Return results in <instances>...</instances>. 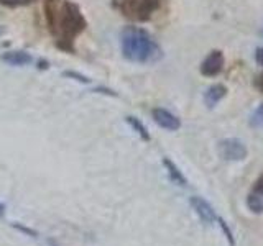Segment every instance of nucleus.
Listing matches in <instances>:
<instances>
[{"mask_svg":"<svg viewBox=\"0 0 263 246\" xmlns=\"http://www.w3.org/2000/svg\"><path fill=\"white\" fill-rule=\"evenodd\" d=\"M46 28L56 46L72 54L74 41L87 28V20L78 4L71 0H45L43 4Z\"/></svg>","mask_w":263,"mask_h":246,"instance_id":"obj_1","label":"nucleus"},{"mask_svg":"<svg viewBox=\"0 0 263 246\" xmlns=\"http://www.w3.org/2000/svg\"><path fill=\"white\" fill-rule=\"evenodd\" d=\"M63 76H64V77L76 79V80H79V82H81V84H89V82H90V79H89V77L82 76V74H79V72H74V71H64Z\"/></svg>","mask_w":263,"mask_h":246,"instance_id":"obj_16","label":"nucleus"},{"mask_svg":"<svg viewBox=\"0 0 263 246\" xmlns=\"http://www.w3.org/2000/svg\"><path fill=\"white\" fill-rule=\"evenodd\" d=\"M161 5V0H112V7L132 22H148Z\"/></svg>","mask_w":263,"mask_h":246,"instance_id":"obj_3","label":"nucleus"},{"mask_svg":"<svg viewBox=\"0 0 263 246\" xmlns=\"http://www.w3.org/2000/svg\"><path fill=\"white\" fill-rule=\"evenodd\" d=\"M33 2H35V0H0V5L8 7V8H16V7H27Z\"/></svg>","mask_w":263,"mask_h":246,"instance_id":"obj_15","label":"nucleus"},{"mask_svg":"<svg viewBox=\"0 0 263 246\" xmlns=\"http://www.w3.org/2000/svg\"><path fill=\"white\" fill-rule=\"evenodd\" d=\"M2 61L10 66H28L33 63V56L27 51H7L2 54Z\"/></svg>","mask_w":263,"mask_h":246,"instance_id":"obj_8","label":"nucleus"},{"mask_svg":"<svg viewBox=\"0 0 263 246\" xmlns=\"http://www.w3.org/2000/svg\"><path fill=\"white\" fill-rule=\"evenodd\" d=\"M250 125H252L253 128H258V127L263 125V104H260V105L257 107V110H255L253 115L250 117Z\"/></svg>","mask_w":263,"mask_h":246,"instance_id":"obj_14","label":"nucleus"},{"mask_svg":"<svg viewBox=\"0 0 263 246\" xmlns=\"http://www.w3.org/2000/svg\"><path fill=\"white\" fill-rule=\"evenodd\" d=\"M255 57H257V63L260 66H263V48H258L257 49V54H255Z\"/></svg>","mask_w":263,"mask_h":246,"instance_id":"obj_17","label":"nucleus"},{"mask_svg":"<svg viewBox=\"0 0 263 246\" xmlns=\"http://www.w3.org/2000/svg\"><path fill=\"white\" fill-rule=\"evenodd\" d=\"M217 223L220 225V230H222V233H224V236L227 238L229 244H230V246H235V238H234V233H232V230L229 228L227 221H226L224 218L217 217Z\"/></svg>","mask_w":263,"mask_h":246,"instance_id":"obj_13","label":"nucleus"},{"mask_svg":"<svg viewBox=\"0 0 263 246\" xmlns=\"http://www.w3.org/2000/svg\"><path fill=\"white\" fill-rule=\"evenodd\" d=\"M255 186H258V187H261V189H263V176L260 177V180H258V182L255 184Z\"/></svg>","mask_w":263,"mask_h":246,"instance_id":"obj_20","label":"nucleus"},{"mask_svg":"<svg viewBox=\"0 0 263 246\" xmlns=\"http://www.w3.org/2000/svg\"><path fill=\"white\" fill-rule=\"evenodd\" d=\"M224 68V56L220 51H212L201 64V72L204 76H216Z\"/></svg>","mask_w":263,"mask_h":246,"instance_id":"obj_7","label":"nucleus"},{"mask_svg":"<svg viewBox=\"0 0 263 246\" xmlns=\"http://www.w3.org/2000/svg\"><path fill=\"white\" fill-rule=\"evenodd\" d=\"M163 166L166 168L168 176H170V179L173 180V182H176L178 186H187V179L184 177L183 172L179 171V168L170 158H163Z\"/></svg>","mask_w":263,"mask_h":246,"instance_id":"obj_11","label":"nucleus"},{"mask_svg":"<svg viewBox=\"0 0 263 246\" xmlns=\"http://www.w3.org/2000/svg\"><path fill=\"white\" fill-rule=\"evenodd\" d=\"M247 207H249L252 213H257V215L263 213V189L261 187L258 186L253 187V191L247 197Z\"/></svg>","mask_w":263,"mask_h":246,"instance_id":"obj_9","label":"nucleus"},{"mask_svg":"<svg viewBox=\"0 0 263 246\" xmlns=\"http://www.w3.org/2000/svg\"><path fill=\"white\" fill-rule=\"evenodd\" d=\"M219 154L226 161H243L247 158V148L237 138H227L219 143Z\"/></svg>","mask_w":263,"mask_h":246,"instance_id":"obj_4","label":"nucleus"},{"mask_svg":"<svg viewBox=\"0 0 263 246\" xmlns=\"http://www.w3.org/2000/svg\"><path fill=\"white\" fill-rule=\"evenodd\" d=\"M152 115H153V120L164 130L176 131L181 127V121L176 115H173L171 112L164 110V109H153Z\"/></svg>","mask_w":263,"mask_h":246,"instance_id":"obj_6","label":"nucleus"},{"mask_svg":"<svg viewBox=\"0 0 263 246\" xmlns=\"http://www.w3.org/2000/svg\"><path fill=\"white\" fill-rule=\"evenodd\" d=\"M189 203H191V207L194 209V212L197 213V217H199L205 225H214L217 221V213L214 210L212 205L202 199L199 195H193L191 199H189Z\"/></svg>","mask_w":263,"mask_h":246,"instance_id":"obj_5","label":"nucleus"},{"mask_svg":"<svg viewBox=\"0 0 263 246\" xmlns=\"http://www.w3.org/2000/svg\"><path fill=\"white\" fill-rule=\"evenodd\" d=\"M227 94V89L224 86H220V84H216V86H212L209 87L208 90H205V94H204V102L205 105L209 107V109H212V107H216L222 98L226 97Z\"/></svg>","mask_w":263,"mask_h":246,"instance_id":"obj_10","label":"nucleus"},{"mask_svg":"<svg viewBox=\"0 0 263 246\" xmlns=\"http://www.w3.org/2000/svg\"><path fill=\"white\" fill-rule=\"evenodd\" d=\"M4 212H5V205H4V203H0V217L4 215Z\"/></svg>","mask_w":263,"mask_h":246,"instance_id":"obj_19","label":"nucleus"},{"mask_svg":"<svg viewBox=\"0 0 263 246\" xmlns=\"http://www.w3.org/2000/svg\"><path fill=\"white\" fill-rule=\"evenodd\" d=\"M7 27H5V25H0V36H4V35H7Z\"/></svg>","mask_w":263,"mask_h":246,"instance_id":"obj_18","label":"nucleus"},{"mask_svg":"<svg viewBox=\"0 0 263 246\" xmlns=\"http://www.w3.org/2000/svg\"><path fill=\"white\" fill-rule=\"evenodd\" d=\"M125 120H127V123H130V127L134 128L137 133L140 135V138L145 139V141H150V133H148L146 127L137 117H132V115H130V117H127Z\"/></svg>","mask_w":263,"mask_h":246,"instance_id":"obj_12","label":"nucleus"},{"mask_svg":"<svg viewBox=\"0 0 263 246\" xmlns=\"http://www.w3.org/2000/svg\"><path fill=\"white\" fill-rule=\"evenodd\" d=\"M122 54L127 61L148 64L161 59V48L150 36V33L138 27H125L120 33Z\"/></svg>","mask_w":263,"mask_h":246,"instance_id":"obj_2","label":"nucleus"}]
</instances>
